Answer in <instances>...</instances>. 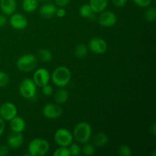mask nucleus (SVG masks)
<instances>
[{"mask_svg": "<svg viewBox=\"0 0 156 156\" xmlns=\"http://www.w3.org/2000/svg\"><path fill=\"white\" fill-rule=\"evenodd\" d=\"M71 71L64 66L56 67L50 76L53 83L59 88L67 86L71 81Z\"/></svg>", "mask_w": 156, "mask_h": 156, "instance_id": "obj_1", "label": "nucleus"}, {"mask_svg": "<svg viewBox=\"0 0 156 156\" xmlns=\"http://www.w3.org/2000/svg\"><path fill=\"white\" fill-rule=\"evenodd\" d=\"M73 139L81 144H84L91 140L92 128L87 122H80L75 126L73 131Z\"/></svg>", "mask_w": 156, "mask_h": 156, "instance_id": "obj_2", "label": "nucleus"}, {"mask_svg": "<svg viewBox=\"0 0 156 156\" xmlns=\"http://www.w3.org/2000/svg\"><path fill=\"white\" fill-rule=\"evenodd\" d=\"M50 143L42 138L32 140L27 146V153L30 156H44L50 150Z\"/></svg>", "mask_w": 156, "mask_h": 156, "instance_id": "obj_3", "label": "nucleus"}, {"mask_svg": "<svg viewBox=\"0 0 156 156\" xmlns=\"http://www.w3.org/2000/svg\"><path fill=\"white\" fill-rule=\"evenodd\" d=\"M17 67L24 73H30L33 71L37 65V59L31 53L22 55L17 60Z\"/></svg>", "mask_w": 156, "mask_h": 156, "instance_id": "obj_4", "label": "nucleus"}, {"mask_svg": "<svg viewBox=\"0 0 156 156\" xmlns=\"http://www.w3.org/2000/svg\"><path fill=\"white\" fill-rule=\"evenodd\" d=\"M37 87L33 79H24L21 81L18 90L21 97L27 100H31L36 96Z\"/></svg>", "mask_w": 156, "mask_h": 156, "instance_id": "obj_5", "label": "nucleus"}, {"mask_svg": "<svg viewBox=\"0 0 156 156\" xmlns=\"http://www.w3.org/2000/svg\"><path fill=\"white\" fill-rule=\"evenodd\" d=\"M73 140V133L66 128H59L54 133V141L59 146L68 147Z\"/></svg>", "mask_w": 156, "mask_h": 156, "instance_id": "obj_6", "label": "nucleus"}, {"mask_svg": "<svg viewBox=\"0 0 156 156\" xmlns=\"http://www.w3.org/2000/svg\"><path fill=\"white\" fill-rule=\"evenodd\" d=\"M18 114V108L12 102H4L0 106V117L5 121H10Z\"/></svg>", "mask_w": 156, "mask_h": 156, "instance_id": "obj_7", "label": "nucleus"}, {"mask_svg": "<svg viewBox=\"0 0 156 156\" xmlns=\"http://www.w3.org/2000/svg\"><path fill=\"white\" fill-rule=\"evenodd\" d=\"M88 47L95 54H104L108 50V43L101 37H92L88 42Z\"/></svg>", "mask_w": 156, "mask_h": 156, "instance_id": "obj_8", "label": "nucleus"}, {"mask_svg": "<svg viewBox=\"0 0 156 156\" xmlns=\"http://www.w3.org/2000/svg\"><path fill=\"white\" fill-rule=\"evenodd\" d=\"M117 22V16L114 12L103 11L98 16V23L101 26L105 27H111L115 25Z\"/></svg>", "mask_w": 156, "mask_h": 156, "instance_id": "obj_9", "label": "nucleus"}, {"mask_svg": "<svg viewBox=\"0 0 156 156\" xmlns=\"http://www.w3.org/2000/svg\"><path fill=\"white\" fill-rule=\"evenodd\" d=\"M62 110L59 105L54 103L47 104L43 108V114L44 117L50 120H54L61 117Z\"/></svg>", "mask_w": 156, "mask_h": 156, "instance_id": "obj_10", "label": "nucleus"}, {"mask_svg": "<svg viewBox=\"0 0 156 156\" xmlns=\"http://www.w3.org/2000/svg\"><path fill=\"white\" fill-rule=\"evenodd\" d=\"M33 81L37 86L43 87L47 85L50 80V74L45 68H39L33 75Z\"/></svg>", "mask_w": 156, "mask_h": 156, "instance_id": "obj_11", "label": "nucleus"}, {"mask_svg": "<svg viewBox=\"0 0 156 156\" xmlns=\"http://www.w3.org/2000/svg\"><path fill=\"white\" fill-rule=\"evenodd\" d=\"M9 24L15 30H24L28 24V21L22 14L14 13L11 15Z\"/></svg>", "mask_w": 156, "mask_h": 156, "instance_id": "obj_12", "label": "nucleus"}, {"mask_svg": "<svg viewBox=\"0 0 156 156\" xmlns=\"http://www.w3.org/2000/svg\"><path fill=\"white\" fill-rule=\"evenodd\" d=\"M8 146L12 149H18L24 143V136L21 133L12 132L7 139Z\"/></svg>", "mask_w": 156, "mask_h": 156, "instance_id": "obj_13", "label": "nucleus"}, {"mask_svg": "<svg viewBox=\"0 0 156 156\" xmlns=\"http://www.w3.org/2000/svg\"><path fill=\"white\" fill-rule=\"evenodd\" d=\"M17 3L15 0H0V9L3 15H12L15 12Z\"/></svg>", "mask_w": 156, "mask_h": 156, "instance_id": "obj_14", "label": "nucleus"}, {"mask_svg": "<svg viewBox=\"0 0 156 156\" xmlns=\"http://www.w3.org/2000/svg\"><path fill=\"white\" fill-rule=\"evenodd\" d=\"M56 5L53 3L47 2L46 4H44L41 8H40L39 13L42 17L45 18H51L55 16L56 15Z\"/></svg>", "mask_w": 156, "mask_h": 156, "instance_id": "obj_15", "label": "nucleus"}, {"mask_svg": "<svg viewBox=\"0 0 156 156\" xmlns=\"http://www.w3.org/2000/svg\"><path fill=\"white\" fill-rule=\"evenodd\" d=\"M9 122H10V128L12 132L22 133L25 129L26 123L22 117L15 116Z\"/></svg>", "mask_w": 156, "mask_h": 156, "instance_id": "obj_16", "label": "nucleus"}, {"mask_svg": "<svg viewBox=\"0 0 156 156\" xmlns=\"http://www.w3.org/2000/svg\"><path fill=\"white\" fill-rule=\"evenodd\" d=\"M88 4L94 13H101L106 10L108 5V0H89Z\"/></svg>", "mask_w": 156, "mask_h": 156, "instance_id": "obj_17", "label": "nucleus"}, {"mask_svg": "<svg viewBox=\"0 0 156 156\" xmlns=\"http://www.w3.org/2000/svg\"><path fill=\"white\" fill-rule=\"evenodd\" d=\"M108 136L105 133L98 132L93 137V145L96 147H104L108 143Z\"/></svg>", "mask_w": 156, "mask_h": 156, "instance_id": "obj_18", "label": "nucleus"}, {"mask_svg": "<svg viewBox=\"0 0 156 156\" xmlns=\"http://www.w3.org/2000/svg\"><path fill=\"white\" fill-rule=\"evenodd\" d=\"M69 99V92L66 89L60 88L55 92L54 100L58 105L65 104Z\"/></svg>", "mask_w": 156, "mask_h": 156, "instance_id": "obj_19", "label": "nucleus"}, {"mask_svg": "<svg viewBox=\"0 0 156 156\" xmlns=\"http://www.w3.org/2000/svg\"><path fill=\"white\" fill-rule=\"evenodd\" d=\"M39 6V0H23L22 9L27 13L36 11Z\"/></svg>", "mask_w": 156, "mask_h": 156, "instance_id": "obj_20", "label": "nucleus"}, {"mask_svg": "<svg viewBox=\"0 0 156 156\" xmlns=\"http://www.w3.org/2000/svg\"><path fill=\"white\" fill-rule=\"evenodd\" d=\"M37 56L38 58L44 62H50L52 59H53V54H52L51 51L47 50V49L40 50L37 53Z\"/></svg>", "mask_w": 156, "mask_h": 156, "instance_id": "obj_21", "label": "nucleus"}, {"mask_svg": "<svg viewBox=\"0 0 156 156\" xmlns=\"http://www.w3.org/2000/svg\"><path fill=\"white\" fill-rule=\"evenodd\" d=\"M79 14L82 18H90L94 14V12L92 11L89 4H84L79 9Z\"/></svg>", "mask_w": 156, "mask_h": 156, "instance_id": "obj_22", "label": "nucleus"}, {"mask_svg": "<svg viewBox=\"0 0 156 156\" xmlns=\"http://www.w3.org/2000/svg\"><path fill=\"white\" fill-rule=\"evenodd\" d=\"M88 47L85 44H79L75 49V56L78 58H83L87 55Z\"/></svg>", "mask_w": 156, "mask_h": 156, "instance_id": "obj_23", "label": "nucleus"}, {"mask_svg": "<svg viewBox=\"0 0 156 156\" xmlns=\"http://www.w3.org/2000/svg\"><path fill=\"white\" fill-rule=\"evenodd\" d=\"M145 18L149 22H154L156 20V9L155 7H149L145 12Z\"/></svg>", "mask_w": 156, "mask_h": 156, "instance_id": "obj_24", "label": "nucleus"}, {"mask_svg": "<svg viewBox=\"0 0 156 156\" xmlns=\"http://www.w3.org/2000/svg\"><path fill=\"white\" fill-rule=\"evenodd\" d=\"M82 152L85 155L91 156L94 155L95 153V148L93 144L89 143V142L84 143V146L82 149Z\"/></svg>", "mask_w": 156, "mask_h": 156, "instance_id": "obj_25", "label": "nucleus"}, {"mask_svg": "<svg viewBox=\"0 0 156 156\" xmlns=\"http://www.w3.org/2000/svg\"><path fill=\"white\" fill-rule=\"evenodd\" d=\"M68 149L69 152V155L72 156H79L82 153V149H81L79 145L77 144V143H72L68 146Z\"/></svg>", "mask_w": 156, "mask_h": 156, "instance_id": "obj_26", "label": "nucleus"}, {"mask_svg": "<svg viewBox=\"0 0 156 156\" xmlns=\"http://www.w3.org/2000/svg\"><path fill=\"white\" fill-rule=\"evenodd\" d=\"M54 156H69V152L68 147H64V146H59L58 149L55 150L53 152Z\"/></svg>", "mask_w": 156, "mask_h": 156, "instance_id": "obj_27", "label": "nucleus"}, {"mask_svg": "<svg viewBox=\"0 0 156 156\" xmlns=\"http://www.w3.org/2000/svg\"><path fill=\"white\" fill-rule=\"evenodd\" d=\"M132 153V149L127 145H122L119 149V154L122 156H130Z\"/></svg>", "mask_w": 156, "mask_h": 156, "instance_id": "obj_28", "label": "nucleus"}, {"mask_svg": "<svg viewBox=\"0 0 156 156\" xmlns=\"http://www.w3.org/2000/svg\"><path fill=\"white\" fill-rule=\"evenodd\" d=\"M9 82V76L6 73L0 71V88L6 86Z\"/></svg>", "mask_w": 156, "mask_h": 156, "instance_id": "obj_29", "label": "nucleus"}, {"mask_svg": "<svg viewBox=\"0 0 156 156\" xmlns=\"http://www.w3.org/2000/svg\"><path fill=\"white\" fill-rule=\"evenodd\" d=\"M134 4L140 8H147L152 4V0H133Z\"/></svg>", "mask_w": 156, "mask_h": 156, "instance_id": "obj_30", "label": "nucleus"}, {"mask_svg": "<svg viewBox=\"0 0 156 156\" xmlns=\"http://www.w3.org/2000/svg\"><path fill=\"white\" fill-rule=\"evenodd\" d=\"M42 88V93L44 94V95L47 96V97H49V96L52 95L53 93V87L50 85H46L44 86L41 87Z\"/></svg>", "mask_w": 156, "mask_h": 156, "instance_id": "obj_31", "label": "nucleus"}, {"mask_svg": "<svg viewBox=\"0 0 156 156\" xmlns=\"http://www.w3.org/2000/svg\"><path fill=\"white\" fill-rule=\"evenodd\" d=\"M113 4L117 8H122L126 5L127 0H111Z\"/></svg>", "mask_w": 156, "mask_h": 156, "instance_id": "obj_32", "label": "nucleus"}, {"mask_svg": "<svg viewBox=\"0 0 156 156\" xmlns=\"http://www.w3.org/2000/svg\"><path fill=\"white\" fill-rule=\"evenodd\" d=\"M55 5L58 7H62L64 8L69 3L70 0H54Z\"/></svg>", "mask_w": 156, "mask_h": 156, "instance_id": "obj_33", "label": "nucleus"}, {"mask_svg": "<svg viewBox=\"0 0 156 156\" xmlns=\"http://www.w3.org/2000/svg\"><path fill=\"white\" fill-rule=\"evenodd\" d=\"M66 12L65 9L62 7L57 8L56 12V16H57L58 18H63V17L66 16Z\"/></svg>", "mask_w": 156, "mask_h": 156, "instance_id": "obj_34", "label": "nucleus"}, {"mask_svg": "<svg viewBox=\"0 0 156 156\" xmlns=\"http://www.w3.org/2000/svg\"><path fill=\"white\" fill-rule=\"evenodd\" d=\"M9 153V148L7 146H0V156H6Z\"/></svg>", "mask_w": 156, "mask_h": 156, "instance_id": "obj_35", "label": "nucleus"}, {"mask_svg": "<svg viewBox=\"0 0 156 156\" xmlns=\"http://www.w3.org/2000/svg\"><path fill=\"white\" fill-rule=\"evenodd\" d=\"M5 129V120L0 117V136L4 133Z\"/></svg>", "mask_w": 156, "mask_h": 156, "instance_id": "obj_36", "label": "nucleus"}, {"mask_svg": "<svg viewBox=\"0 0 156 156\" xmlns=\"http://www.w3.org/2000/svg\"><path fill=\"white\" fill-rule=\"evenodd\" d=\"M6 23H7V18H6L5 15L3 14L0 15V27H4Z\"/></svg>", "mask_w": 156, "mask_h": 156, "instance_id": "obj_37", "label": "nucleus"}, {"mask_svg": "<svg viewBox=\"0 0 156 156\" xmlns=\"http://www.w3.org/2000/svg\"><path fill=\"white\" fill-rule=\"evenodd\" d=\"M149 131H150L151 133L152 134L153 136H155L156 134V126H155V123H153L152 126H150V129H149Z\"/></svg>", "mask_w": 156, "mask_h": 156, "instance_id": "obj_38", "label": "nucleus"}, {"mask_svg": "<svg viewBox=\"0 0 156 156\" xmlns=\"http://www.w3.org/2000/svg\"><path fill=\"white\" fill-rule=\"evenodd\" d=\"M39 1H42V2H49V1H50V0H39Z\"/></svg>", "mask_w": 156, "mask_h": 156, "instance_id": "obj_39", "label": "nucleus"}]
</instances>
